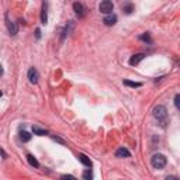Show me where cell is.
<instances>
[{
  "mask_svg": "<svg viewBox=\"0 0 180 180\" xmlns=\"http://www.w3.org/2000/svg\"><path fill=\"white\" fill-rule=\"evenodd\" d=\"M153 117L158 120V123L161 124V127H166L169 123L168 120V110H166V107L165 106H156L155 108H153Z\"/></svg>",
  "mask_w": 180,
  "mask_h": 180,
  "instance_id": "obj_1",
  "label": "cell"
},
{
  "mask_svg": "<svg viewBox=\"0 0 180 180\" xmlns=\"http://www.w3.org/2000/svg\"><path fill=\"white\" fill-rule=\"evenodd\" d=\"M166 158H165V155H162V153H155V155L151 158V163L152 166L155 169H163L165 166H166Z\"/></svg>",
  "mask_w": 180,
  "mask_h": 180,
  "instance_id": "obj_2",
  "label": "cell"
},
{
  "mask_svg": "<svg viewBox=\"0 0 180 180\" xmlns=\"http://www.w3.org/2000/svg\"><path fill=\"white\" fill-rule=\"evenodd\" d=\"M98 9H100V11L103 13V14H113V10H114V4L113 2H110V0H104V2H101L100 6H98Z\"/></svg>",
  "mask_w": 180,
  "mask_h": 180,
  "instance_id": "obj_3",
  "label": "cell"
},
{
  "mask_svg": "<svg viewBox=\"0 0 180 180\" xmlns=\"http://www.w3.org/2000/svg\"><path fill=\"white\" fill-rule=\"evenodd\" d=\"M6 25H7V30H9V32L11 35H16L17 32H19V27H17L16 23L10 20L9 13H6Z\"/></svg>",
  "mask_w": 180,
  "mask_h": 180,
  "instance_id": "obj_4",
  "label": "cell"
},
{
  "mask_svg": "<svg viewBox=\"0 0 180 180\" xmlns=\"http://www.w3.org/2000/svg\"><path fill=\"white\" fill-rule=\"evenodd\" d=\"M73 10H75V13H76V16L79 17V19H83L85 17V14H86V9H85V6H83L82 3H73Z\"/></svg>",
  "mask_w": 180,
  "mask_h": 180,
  "instance_id": "obj_5",
  "label": "cell"
},
{
  "mask_svg": "<svg viewBox=\"0 0 180 180\" xmlns=\"http://www.w3.org/2000/svg\"><path fill=\"white\" fill-rule=\"evenodd\" d=\"M38 79H40L38 70L35 69V68H31V69L28 70V80H30V83H32V85H37Z\"/></svg>",
  "mask_w": 180,
  "mask_h": 180,
  "instance_id": "obj_6",
  "label": "cell"
},
{
  "mask_svg": "<svg viewBox=\"0 0 180 180\" xmlns=\"http://www.w3.org/2000/svg\"><path fill=\"white\" fill-rule=\"evenodd\" d=\"M145 58V54H135V55H132V57L130 58V65L131 66H135V65H138L141 61Z\"/></svg>",
  "mask_w": 180,
  "mask_h": 180,
  "instance_id": "obj_7",
  "label": "cell"
},
{
  "mask_svg": "<svg viewBox=\"0 0 180 180\" xmlns=\"http://www.w3.org/2000/svg\"><path fill=\"white\" fill-rule=\"evenodd\" d=\"M115 23H117V16H115V14H108V16L104 17V24L108 25V27L114 25Z\"/></svg>",
  "mask_w": 180,
  "mask_h": 180,
  "instance_id": "obj_8",
  "label": "cell"
},
{
  "mask_svg": "<svg viewBox=\"0 0 180 180\" xmlns=\"http://www.w3.org/2000/svg\"><path fill=\"white\" fill-rule=\"evenodd\" d=\"M115 156H117V158H130L131 153H130V151H128V149L120 148L117 152H115Z\"/></svg>",
  "mask_w": 180,
  "mask_h": 180,
  "instance_id": "obj_9",
  "label": "cell"
},
{
  "mask_svg": "<svg viewBox=\"0 0 180 180\" xmlns=\"http://www.w3.org/2000/svg\"><path fill=\"white\" fill-rule=\"evenodd\" d=\"M77 158H79V161L82 162V163L85 165V166H87V168H92V161H90V159H89L87 156L85 155V153H80V155L77 156Z\"/></svg>",
  "mask_w": 180,
  "mask_h": 180,
  "instance_id": "obj_10",
  "label": "cell"
},
{
  "mask_svg": "<svg viewBox=\"0 0 180 180\" xmlns=\"http://www.w3.org/2000/svg\"><path fill=\"white\" fill-rule=\"evenodd\" d=\"M48 21V13H47V4H42V10H41V23L42 24H47Z\"/></svg>",
  "mask_w": 180,
  "mask_h": 180,
  "instance_id": "obj_11",
  "label": "cell"
},
{
  "mask_svg": "<svg viewBox=\"0 0 180 180\" xmlns=\"http://www.w3.org/2000/svg\"><path fill=\"white\" fill-rule=\"evenodd\" d=\"M32 132H34L35 135H40V136L48 135V131L47 130H42V128H40V127H37V125L32 127Z\"/></svg>",
  "mask_w": 180,
  "mask_h": 180,
  "instance_id": "obj_12",
  "label": "cell"
},
{
  "mask_svg": "<svg viewBox=\"0 0 180 180\" xmlns=\"http://www.w3.org/2000/svg\"><path fill=\"white\" fill-rule=\"evenodd\" d=\"M27 161H28V163L31 165L32 168H40V163H38V161L32 155H27Z\"/></svg>",
  "mask_w": 180,
  "mask_h": 180,
  "instance_id": "obj_13",
  "label": "cell"
},
{
  "mask_svg": "<svg viewBox=\"0 0 180 180\" xmlns=\"http://www.w3.org/2000/svg\"><path fill=\"white\" fill-rule=\"evenodd\" d=\"M123 10H124V13H125V14H131V13H132V10H134L132 3H125V4H123Z\"/></svg>",
  "mask_w": 180,
  "mask_h": 180,
  "instance_id": "obj_14",
  "label": "cell"
},
{
  "mask_svg": "<svg viewBox=\"0 0 180 180\" xmlns=\"http://www.w3.org/2000/svg\"><path fill=\"white\" fill-rule=\"evenodd\" d=\"M93 179V172L92 169H86L83 172V180H92Z\"/></svg>",
  "mask_w": 180,
  "mask_h": 180,
  "instance_id": "obj_15",
  "label": "cell"
},
{
  "mask_svg": "<svg viewBox=\"0 0 180 180\" xmlns=\"http://www.w3.org/2000/svg\"><path fill=\"white\" fill-rule=\"evenodd\" d=\"M20 139H21L23 142H28L30 139H31V135H30L28 132L23 131V132H20Z\"/></svg>",
  "mask_w": 180,
  "mask_h": 180,
  "instance_id": "obj_16",
  "label": "cell"
},
{
  "mask_svg": "<svg viewBox=\"0 0 180 180\" xmlns=\"http://www.w3.org/2000/svg\"><path fill=\"white\" fill-rule=\"evenodd\" d=\"M124 85L125 86H130V87H141L142 83L139 82H131V80H124Z\"/></svg>",
  "mask_w": 180,
  "mask_h": 180,
  "instance_id": "obj_17",
  "label": "cell"
},
{
  "mask_svg": "<svg viewBox=\"0 0 180 180\" xmlns=\"http://www.w3.org/2000/svg\"><path fill=\"white\" fill-rule=\"evenodd\" d=\"M174 106H176L177 110H180V94L174 96Z\"/></svg>",
  "mask_w": 180,
  "mask_h": 180,
  "instance_id": "obj_18",
  "label": "cell"
},
{
  "mask_svg": "<svg viewBox=\"0 0 180 180\" xmlns=\"http://www.w3.org/2000/svg\"><path fill=\"white\" fill-rule=\"evenodd\" d=\"M141 40H142V41H145V42H151V35H149L148 32H145V34L141 35Z\"/></svg>",
  "mask_w": 180,
  "mask_h": 180,
  "instance_id": "obj_19",
  "label": "cell"
},
{
  "mask_svg": "<svg viewBox=\"0 0 180 180\" xmlns=\"http://www.w3.org/2000/svg\"><path fill=\"white\" fill-rule=\"evenodd\" d=\"M61 180H76V177H73L72 174H62Z\"/></svg>",
  "mask_w": 180,
  "mask_h": 180,
  "instance_id": "obj_20",
  "label": "cell"
},
{
  "mask_svg": "<svg viewBox=\"0 0 180 180\" xmlns=\"http://www.w3.org/2000/svg\"><path fill=\"white\" fill-rule=\"evenodd\" d=\"M166 180H180L179 177H176V176H168L166 177Z\"/></svg>",
  "mask_w": 180,
  "mask_h": 180,
  "instance_id": "obj_21",
  "label": "cell"
},
{
  "mask_svg": "<svg viewBox=\"0 0 180 180\" xmlns=\"http://www.w3.org/2000/svg\"><path fill=\"white\" fill-rule=\"evenodd\" d=\"M52 138H54V139H55V141H58V142L63 144V141H62V139H61V138H58V136H52Z\"/></svg>",
  "mask_w": 180,
  "mask_h": 180,
  "instance_id": "obj_22",
  "label": "cell"
},
{
  "mask_svg": "<svg viewBox=\"0 0 180 180\" xmlns=\"http://www.w3.org/2000/svg\"><path fill=\"white\" fill-rule=\"evenodd\" d=\"M2 155H3V159L7 158V155H6V152H4V149H2Z\"/></svg>",
  "mask_w": 180,
  "mask_h": 180,
  "instance_id": "obj_23",
  "label": "cell"
},
{
  "mask_svg": "<svg viewBox=\"0 0 180 180\" xmlns=\"http://www.w3.org/2000/svg\"><path fill=\"white\" fill-rule=\"evenodd\" d=\"M41 37V31H40V30H37V38H40Z\"/></svg>",
  "mask_w": 180,
  "mask_h": 180,
  "instance_id": "obj_24",
  "label": "cell"
},
{
  "mask_svg": "<svg viewBox=\"0 0 180 180\" xmlns=\"http://www.w3.org/2000/svg\"><path fill=\"white\" fill-rule=\"evenodd\" d=\"M177 65H179V68H180V62H179V63H177Z\"/></svg>",
  "mask_w": 180,
  "mask_h": 180,
  "instance_id": "obj_25",
  "label": "cell"
}]
</instances>
